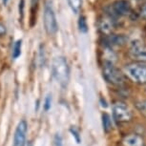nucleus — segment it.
<instances>
[{"label":"nucleus","mask_w":146,"mask_h":146,"mask_svg":"<svg viewBox=\"0 0 146 146\" xmlns=\"http://www.w3.org/2000/svg\"><path fill=\"white\" fill-rule=\"evenodd\" d=\"M52 72L54 78L62 87H66L70 78V68L64 56H56L52 62Z\"/></svg>","instance_id":"1"},{"label":"nucleus","mask_w":146,"mask_h":146,"mask_svg":"<svg viewBox=\"0 0 146 146\" xmlns=\"http://www.w3.org/2000/svg\"><path fill=\"white\" fill-rule=\"evenodd\" d=\"M124 74L132 81L137 84H146V65L134 62L124 67Z\"/></svg>","instance_id":"2"},{"label":"nucleus","mask_w":146,"mask_h":146,"mask_svg":"<svg viewBox=\"0 0 146 146\" xmlns=\"http://www.w3.org/2000/svg\"><path fill=\"white\" fill-rule=\"evenodd\" d=\"M43 24H44V29H45L46 33L50 35H54L57 32V30H58L56 13H54V7H53V4H52L51 0H48L45 3V6H44Z\"/></svg>","instance_id":"3"},{"label":"nucleus","mask_w":146,"mask_h":146,"mask_svg":"<svg viewBox=\"0 0 146 146\" xmlns=\"http://www.w3.org/2000/svg\"><path fill=\"white\" fill-rule=\"evenodd\" d=\"M103 76L109 83L117 86H121L124 84L125 78L123 74L113 64L111 61H105L103 64Z\"/></svg>","instance_id":"4"},{"label":"nucleus","mask_w":146,"mask_h":146,"mask_svg":"<svg viewBox=\"0 0 146 146\" xmlns=\"http://www.w3.org/2000/svg\"><path fill=\"white\" fill-rule=\"evenodd\" d=\"M113 115L115 121L118 123H125L129 122L132 117H133V114H132L131 109L127 106V104L121 101H117L113 105Z\"/></svg>","instance_id":"5"},{"label":"nucleus","mask_w":146,"mask_h":146,"mask_svg":"<svg viewBox=\"0 0 146 146\" xmlns=\"http://www.w3.org/2000/svg\"><path fill=\"white\" fill-rule=\"evenodd\" d=\"M129 54L136 62H146V45L140 40L133 41L129 49Z\"/></svg>","instance_id":"6"},{"label":"nucleus","mask_w":146,"mask_h":146,"mask_svg":"<svg viewBox=\"0 0 146 146\" xmlns=\"http://www.w3.org/2000/svg\"><path fill=\"white\" fill-rule=\"evenodd\" d=\"M27 131H28V124H27L26 120H20L16 126L15 136H13V146H25Z\"/></svg>","instance_id":"7"},{"label":"nucleus","mask_w":146,"mask_h":146,"mask_svg":"<svg viewBox=\"0 0 146 146\" xmlns=\"http://www.w3.org/2000/svg\"><path fill=\"white\" fill-rule=\"evenodd\" d=\"M111 10L113 15L124 16L130 15L132 12V7L127 0H115L111 5Z\"/></svg>","instance_id":"8"},{"label":"nucleus","mask_w":146,"mask_h":146,"mask_svg":"<svg viewBox=\"0 0 146 146\" xmlns=\"http://www.w3.org/2000/svg\"><path fill=\"white\" fill-rule=\"evenodd\" d=\"M98 27L102 34L106 35H110L112 34L113 29L115 27V21L113 19L112 15H104L100 19Z\"/></svg>","instance_id":"9"},{"label":"nucleus","mask_w":146,"mask_h":146,"mask_svg":"<svg viewBox=\"0 0 146 146\" xmlns=\"http://www.w3.org/2000/svg\"><path fill=\"white\" fill-rule=\"evenodd\" d=\"M123 146H144V139L137 134L125 136L122 139Z\"/></svg>","instance_id":"10"},{"label":"nucleus","mask_w":146,"mask_h":146,"mask_svg":"<svg viewBox=\"0 0 146 146\" xmlns=\"http://www.w3.org/2000/svg\"><path fill=\"white\" fill-rule=\"evenodd\" d=\"M108 43L111 46H120L125 44L126 37L123 35H108Z\"/></svg>","instance_id":"11"},{"label":"nucleus","mask_w":146,"mask_h":146,"mask_svg":"<svg viewBox=\"0 0 146 146\" xmlns=\"http://www.w3.org/2000/svg\"><path fill=\"white\" fill-rule=\"evenodd\" d=\"M22 40L18 39L16 40L13 47V52H12V56L13 59H17L19 56H21L22 53Z\"/></svg>","instance_id":"12"},{"label":"nucleus","mask_w":146,"mask_h":146,"mask_svg":"<svg viewBox=\"0 0 146 146\" xmlns=\"http://www.w3.org/2000/svg\"><path fill=\"white\" fill-rule=\"evenodd\" d=\"M67 1L72 12L75 13H78L80 12L82 7V0H67Z\"/></svg>","instance_id":"13"},{"label":"nucleus","mask_w":146,"mask_h":146,"mask_svg":"<svg viewBox=\"0 0 146 146\" xmlns=\"http://www.w3.org/2000/svg\"><path fill=\"white\" fill-rule=\"evenodd\" d=\"M38 8V0H32V6H31V26L33 27L35 23L36 22V12Z\"/></svg>","instance_id":"14"},{"label":"nucleus","mask_w":146,"mask_h":146,"mask_svg":"<svg viewBox=\"0 0 146 146\" xmlns=\"http://www.w3.org/2000/svg\"><path fill=\"white\" fill-rule=\"evenodd\" d=\"M102 122H103V129L106 133L110 132V130L112 129V121H111V117L108 114L104 113L102 115Z\"/></svg>","instance_id":"15"},{"label":"nucleus","mask_w":146,"mask_h":146,"mask_svg":"<svg viewBox=\"0 0 146 146\" xmlns=\"http://www.w3.org/2000/svg\"><path fill=\"white\" fill-rule=\"evenodd\" d=\"M78 28L79 31L81 33H87L88 32V25H87V20L85 18L84 15H80L78 19Z\"/></svg>","instance_id":"16"},{"label":"nucleus","mask_w":146,"mask_h":146,"mask_svg":"<svg viewBox=\"0 0 146 146\" xmlns=\"http://www.w3.org/2000/svg\"><path fill=\"white\" fill-rule=\"evenodd\" d=\"M137 108L143 115H144V117H146V100L140 101V102L137 103Z\"/></svg>","instance_id":"17"},{"label":"nucleus","mask_w":146,"mask_h":146,"mask_svg":"<svg viewBox=\"0 0 146 146\" xmlns=\"http://www.w3.org/2000/svg\"><path fill=\"white\" fill-rule=\"evenodd\" d=\"M24 9H25V0H19L18 12H19V16H20L21 20L24 18Z\"/></svg>","instance_id":"18"},{"label":"nucleus","mask_w":146,"mask_h":146,"mask_svg":"<svg viewBox=\"0 0 146 146\" xmlns=\"http://www.w3.org/2000/svg\"><path fill=\"white\" fill-rule=\"evenodd\" d=\"M51 105H52V96L48 95V96H46L45 101H44V105H43L44 109H45V111H48V110H50Z\"/></svg>","instance_id":"19"},{"label":"nucleus","mask_w":146,"mask_h":146,"mask_svg":"<svg viewBox=\"0 0 146 146\" xmlns=\"http://www.w3.org/2000/svg\"><path fill=\"white\" fill-rule=\"evenodd\" d=\"M54 146H63L62 137L59 134H56L54 137Z\"/></svg>","instance_id":"20"},{"label":"nucleus","mask_w":146,"mask_h":146,"mask_svg":"<svg viewBox=\"0 0 146 146\" xmlns=\"http://www.w3.org/2000/svg\"><path fill=\"white\" fill-rule=\"evenodd\" d=\"M139 15L141 16V17L146 19V3L143 4L142 6H141V8H140V10H139Z\"/></svg>","instance_id":"21"},{"label":"nucleus","mask_w":146,"mask_h":146,"mask_svg":"<svg viewBox=\"0 0 146 146\" xmlns=\"http://www.w3.org/2000/svg\"><path fill=\"white\" fill-rule=\"evenodd\" d=\"M5 34H6V27L0 23V36H3Z\"/></svg>","instance_id":"22"},{"label":"nucleus","mask_w":146,"mask_h":146,"mask_svg":"<svg viewBox=\"0 0 146 146\" xmlns=\"http://www.w3.org/2000/svg\"><path fill=\"white\" fill-rule=\"evenodd\" d=\"M71 132H72V133H73L74 135H75V137H76V140H78V142H79V137H78V132H76V130H75V128H72L71 129Z\"/></svg>","instance_id":"23"},{"label":"nucleus","mask_w":146,"mask_h":146,"mask_svg":"<svg viewBox=\"0 0 146 146\" xmlns=\"http://www.w3.org/2000/svg\"><path fill=\"white\" fill-rule=\"evenodd\" d=\"M2 2H3V4H4V5H7V4H8V2H9V0H2Z\"/></svg>","instance_id":"24"}]
</instances>
